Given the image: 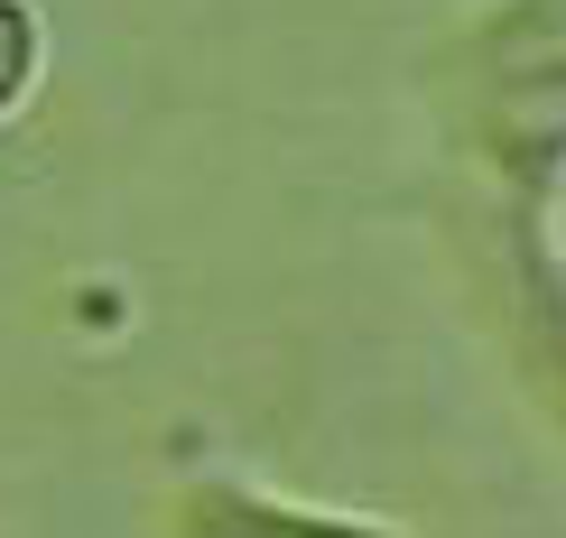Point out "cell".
<instances>
[{"label": "cell", "mask_w": 566, "mask_h": 538, "mask_svg": "<svg viewBox=\"0 0 566 538\" xmlns=\"http://www.w3.org/2000/svg\"><path fill=\"white\" fill-rule=\"evenodd\" d=\"M464 139L511 196V223L566 204V0H502L464 38Z\"/></svg>", "instance_id": "1"}, {"label": "cell", "mask_w": 566, "mask_h": 538, "mask_svg": "<svg viewBox=\"0 0 566 538\" xmlns=\"http://www.w3.org/2000/svg\"><path fill=\"white\" fill-rule=\"evenodd\" d=\"M521 270H530L538 307H548V371H557V409H566V278H557V261H548V223H538V242L521 232Z\"/></svg>", "instance_id": "2"}]
</instances>
